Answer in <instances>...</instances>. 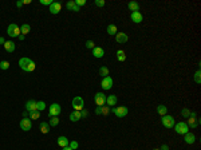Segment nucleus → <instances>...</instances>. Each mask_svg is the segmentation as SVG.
Masks as SVG:
<instances>
[{"label":"nucleus","mask_w":201,"mask_h":150,"mask_svg":"<svg viewBox=\"0 0 201 150\" xmlns=\"http://www.w3.org/2000/svg\"><path fill=\"white\" fill-rule=\"evenodd\" d=\"M19 67H20L22 70H24L26 72H32L35 70L36 64H35V62H32L30 58H22L20 61H19Z\"/></svg>","instance_id":"1"},{"label":"nucleus","mask_w":201,"mask_h":150,"mask_svg":"<svg viewBox=\"0 0 201 150\" xmlns=\"http://www.w3.org/2000/svg\"><path fill=\"white\" fill-rule=\"evenodd\" d=\"M174 130H176V133L180 134V136H185V134L189 131V126L187 125V122H177V123H174Z\"/></svg>","instance_id":"2"},{"label":"nucleus","mask_w":201,"mask_h":150,"mask_svg":"<svg viewBox=\"0 0 201 150\" xmlns=\"http://www.w3.org/2000/svg\"><path fill=\"white\" fill-rule=\"evenodd\" d=\"M7 34H8V36H11V38H18L19 35L22 34V32H20V27L16 26L15 23H11L8 26V28H7Z\"/></svg>","instance_id":"3"},{"label":"nucleus","mask_w":201,"mask_h":150,"mask_svg":"<svg viewBox=\"0 0 201 150\" xmlns=\"http://www.w3.org/2000/svg\"><path fill=\"white\" fill-rule=\"evenodd\" d=\"M187 125L189 126V129H196V127L200 125V119L197 118V115H196L195 111L190 112V115H189V118H188Z\"/></svg>","instance_id":"4"},{"label":"nucleus","mask_w":201,"mask_h":150,"mask_svg":"<svg viewBox=\"0 0 201 150\" xmlns=\"http://www.w3.org/2000/svg\"><path fill=\"white\" fill-rule=\"evenodd\" d=\"M113 112L115 114L118 118H123L129 114V109L126 106H118V107H113Z\"/></svg>","instance_id":"5"},{"label":"nucleus","mask_w":201,"mask_h":150,"mask_svg":"<svg viewBox=\"0 0 201 150\" xmlns=\"http://www.w3.org/2000/svg\"><path fill=\"white\" fill-rule=\"evenodd\" d=\"M161 122H162V125L165 127L172 129V127L174 126V123H176V119H174V117H172V115H162Z\"/></svg>","instance_id":"6"},{"label":"nucleus","mask_w":201,"mask_h":150,"mask_svg":"<svg viewBox=\"0 0 201 150\" xmlns=\"http://www.w3.org/2000/svg\"><path fill=\"white\" fill-rule=\"evenodd\" d=\"M62 109H61V105L59 103H53L51 106L48 107V117L51 118V117H58L59 114H61Z\"/></svg>","instance_id":"7"},{"label":"nucleus","mask_w":201,"mask_h":150,"mask_svg":"<svg viewBox=\"0 0 201 150\" xmlns=\"http://www.w3.org/2000/svg\"><path fill=\"white\" fill-rule=\"evenodd\" d=\"M73 107L76 111H82L83 107H85V101H83V98H82V97H75V98L73 99Z\"/></svg>","instance_id":"8"},{"label":"nucleus","mask_w":201,"mask_h":150,"mask_svg":"<svg viewBox=\"0 0 201 150\" xmlns=\"http://www.w3.org/2000/svg\"><path fill=\"white\" fill-rule=\"evenodd\" d=\"M106 98H107V95L105 92H97L94 97V102L97 106H103V105H106Z\"/></svg>","instance_id":"9"},{"label":"nucleus","mask_w":201,"mask_h":150,"mask_svg":"<svg viewBox=\"0 0 201 150\" xmlns=\"http://www.w3.org/2000/svg\"><path fill=\"white\" fill-rule=\"evenodd\" d=\"M101 87H102V90H105V91L110 90L111 87H113V79H111L110 76L102 78V82H101Z\"/></svg>","instance_id":"10"},{"label":"nucleus","mask_w":201,"mask_h":150,"mask_svg":"<svg viewBox=\"0 0 201 150\" xmlns=\"http://www.w3.org/2000/svg\"><path fill=\"white\" fill-rule=\"evenodd\" d=\"M19 125H20V129L23 130V131H28V130L32 129V122L30 118H23Z\"/></svg>","instance_id":"11"},{"label":"nucleus","mask_w":201,"mask_h":150,"mask_svg":"<svg viewBox=\"0 0 201 150\" xmlns=\"http://www.w3.org/2000/svg\"><path fill=\"white\" fill-rule=\"evenodd\" d=\"M130 19H131V22H133V23H135V24H140L141 22L143 20L142 14H141L140 11H138V12H131Z\"/></svg>","instance_id":"12"},{"label":"nucleus","mask_w":201,"mask_h":150,"mask_svg":"<svg viewBox=\"0 0 201 150\" xmlns=\"http://www.w3.org/2000/svg\"><path fill=\"white\" fill-rule=\"evenodd\" d=\"M95 112L98 114V115H109L110 109L107 107V105H103V106H98V107H97Z\"/></svg>","instance_id":"13"},{"label":"nucleus","mask_w":201,"mask_h":150,"mask_svg":"<svg viewBox=\"0 0 201 150\" xmlns=\"http://www.w3.org/2000/svg\"><path fill=\"white\" fill-rule=\"evenodd\" d=\"M61 9H62V4L58 3V1H54V3L50 6V12L53 15H58L59 12H61Z\"/></svg>","instance_id":"14"},{"label":"nucleus","mask_w":201,"mask_h":150,"mask_svg":"<svg viewBox=\"0 0 201 150\" xmlns=\"http://www.w3.org/2000/svg\"><path fill=\"white\" fill-rule=\"evenodd\" d=\"M128 39H129V36L125 34V32H118V34L115 35V40H117V43L123 44V43H126V42H128Z\"/></svg>","instance_id":"15"},{"label":"nucleus","mask_w":201,"mask_h":150,"mask_svg":"<svg viewBox=\"0 0 201 150\" xmlns=\"http://www.w3.org/2000/svg\"><path fill=\"white\" fill-rule=\"evenodd\" d=\"M103 55H105V51H103V48H101V47H94L93 48V56L94 58H103Z\"/></svg>","instance_id":"16"},{"label":"nucleus","mask_w":201,"mask_h":150,"mask_svg":"<svg viewBox=\"0 0 201 150\" xmlns=\"http://www.w3.org/2000/svg\"><path fill=\"white\" fill-rule=\"evenodd\" d=\"M26 110L27 111H36V101H34V99H30V101H27L26 103Z\"/></svg>","instance_id":"17"},{"label":"nucleus","mask_w":201,"mask_h":150,"mask_svg":"<svg viewBox=\"0 0 201 150\" xmlns=\"http://www.w3.org/2000/svg\"><path fill=\"white\" fill-rule=\"evenodd\" d=\"M184 139H185V142H187L188 145H192V144H195V142H196L195 134L190 133V131H188V133L185 134V136H184Z\"/></svg>","instance_id":"18"},{"label":"nucleus","mask_w":201,"mask_h":150,"mask_svg":"<svg viewBox=\"0 0 201 150\" xmlns=\"http://www.w3.org/2000/svg\"><path fill=\"white\" fill-rule=\"evenodd\" d=\"M117 102H118V98H117L115 95H109L107 98H106V105L110 107L117 106Z\"/></svg>","instance_id":"19"},{"label":"nucleus","mask_w":201,"mask_h":150,"mask_svg":"<svg viewBox=\"0 0 201 150\" xmlns=\"http://www.w3.org/2000/svg\"><path fill=\"white\" fill-rule=\"evenodd\" d=\"M56 142H58V145L62 147V149H63V147H67V146H68V144H70V141H68V139H67L66 137H63V136L58 137Z\"/></svg>","instance_id":"20"},{"label":"nucleus","mask_w":201,"mask_h":150,"mask_svg":"<svg viewBox=\"0 0 201 150\" xmlns=\"http://www.w3.org/2000/svg\"><path fill=\"white\" fill-rule=\"evenodd\" d=\"M81 118H82L81 111H76V110H74V111L70 114V121H71V122H78Z\"/></svg>","instance_id":"21"},{"label":"nucleus","mask_w":201,"mask_h":150,"mask_svg":"<svg viewBox=\"0 0 201 150\" xmlns=\"http://www.w3.org/2000/svg\"><path fill=\"white\" fill-rule=\"evenodd\" d=\"M4 48H6V51H7V52H14L16 47H15V43H14V42L7 40L6 43H4Z\"/></svg>","instance_id":"22"},{"label":"nucleus","mask_w":201,"mask_h":150,"mask_svg":"<svg viewBox=\"0 0 201 150\" xmlns=\"http://www.w3.org/2000/svg\"><path fill=\"white\" fill-rule=\"evenodd\" d=\"M39 127H40V133H42V134H47V133L50 131V125H48V122H44V121H43Z\"/></svg>","instance_id":"23"},{"label":"nucleus","mask_w":201,"mask_h":150,"mask_svg":"<svg viewBox=\"0 0 201 150\" xmlns=\"http://www.w3.org/2000/svg\"><path fill=\"white\" fill-rule=\"evenodd\" d=\"M128 7H129V9H130L131 12H138L140 11V4H138L137 1H130Z\"/></svg>","instance_id":"24"},{"label":"nucleus","mask_w":201,"mask_h":150,"mask_svg":"<svg viewBox=\"0 0 201 150\" xmlns=\"http://www.w3.org/2000/svg\"><path fill=\"white\" fill-rule=\"evenodd\" d=\"M107 34L109 35H117L118 34V28L115 24H109L107 26Z\"/></svg>","instance_id":"25"},{"label":"nucleus","mask_w":201,"mask_h":150,"mask_svg":"<svg viewBox=\"0 0 201 150\" xmlns=\"http://www.w3.org/2000/svg\"><path fill=\"white\" fill-rule=\"evenodd\" d=\"M117 59H118L120 62H125L126 61V54H125L123 50H118V51H117Z\"/></svg>","instance_id":"26"},{"label":"nucleus","mask_w":201,"mask_h":150,"mask_svg":"<svg viewBox=\"0 0 201 150\" xmlns=\"http://www.w3.org/2000/svg\"><path fill=\"white\" fill-rule=\"evenodd\" d=\"M30 30H31V26H30V24H22V27H20V32H22V35H24V36H26L27 34H28L30 32Z\"/></svg>","instance_id":"27"},{"label":"nucleus","mask_w":201,"mask_h":150,"mask_svg":"<svg viewBox=\"0 0 201 150\" xmlns=\"http://www.w3.org/2000/svg\"><path fill=\"white\" fill-rule=\"evenodd\" d=\"M157 112L160 114L161 117H162V115H166V112H168V107L164 106V105H160V106L157 107Z\"/></svg>","instance_id":"28"},{"label":"nucleus","mask_w":201,"mask_h":150,"mask_svg":"<svg viewBox=\"0 0 201 150\" xmlns=\"http://www.w3.org/2000/svg\"><path fill=\"white\" fill-rule=\"evenodd\" d=\"M99 75L102 76V78H106V76H109V69L106 66H102L101 69H99Z\"/></svg>","instance_id":"29"},{"label":"nucleus","mask_w":201,"mask_h":150,"mask_svg":"<svg viewBox=\"0 0 201 150\" xmlns=\"http://www.w3.org/2000/svg\"><path fill=\"white\" fill-rule=\"evenodd\" d=\"M48 125L50 126H58L59 125V118L58 117H51V118H50V122H48Z\"/></svg>","instance_id":"30"},{"label":"nucleus","mask_w":201,"mask_h":150,"mask_svg":"<svg viewBox=\"0 0 201 150\" xmlns=\"http://www.w3.org/2000/svg\"><path fill=\"white\" fill-rule=\"evenodd\" d=\"M28 115H30V118H32V119H38V118H40V111H30L28 112Z\"/></svg>","instance_id":"31"},{"label":"nucleus","mask_w":201,"mask_h":150,"mask_svg":"<svg viewBox=\"0 0 201 150\" xmlns=\"http://www.w3.org/2000/svg\"><path fill=\"white\" fill-rule=\"evenodd\" d=\"M36 110H38V111H43V110H46V103H44L43 101L36 102Z\"/></svg>","instance_id":"32"},{"label":"nucleus","mask_w":201,"mask_h":150,"mask_svg":"<svg viewBox=\"0 0 201 150\" xmlns=\"http://www.w3.org/2000/svg\"><path fill=\"white\" fill-rule=\"evenodd\" d=\"M193 78H195V82L197 84L201 83V72H200V70H197V71H196V74H195V76H193Z\"/></svg>","instance_id":"33"},{"label":"nucleus","mask_w":201,"mask_h":150,"mask_svg":"<svg viewBox=\"0 0 201 150\" xmlns=\"http://www.w3.org/2000/svg\"><path fill=\"white\" fill-rule=\"evenodd\" d=\"M0 69L1 70H8L9 69V62H7V61L0 62Z\"/></svg>","instance_id":"34"},{"label":"nucleus","mask_w":201,"mask_h":150,"mask_svg":"<svg viewBox=\"0 0 201 150\" xmlns=\"http://www.w3.org/2000/svg\"><path fill=\"white\" fill-rule=\"evenodd\" d=\"M74 7H75V1H74V0H70V1H67V4H66V8H67V9L73 11Z\"/></svg>","instance_id":"35"},{"label":"nucleus","mask_w":201,"mask_h":150,"mask_svg":"<svg viewBox=\"0 0 201 150\" xmlns=\"http://www.w3.org/2000/svg\"><path fill=\"white\" fill-rule=\"evenodd\" d=\"M78 146H79V144L76 141H71L70 144H68V147H71L73 150H76V149H78Z\"/></svg>","instance_id":"36"},{"label":"nucleus","mask_w":201,"mask_h":150,"mask_svg":"<svg viewBox=\"0 0 201 150\" xmlns=\"http://www.w3.org/2000/svg\"><path fill=\"white\" fill-rule=\"evenodd\" d=\"M94 4H95L97 7H105L106 1H105V0H95V1H94Z\"/></svg>","instance_id":"37"},{"label":"nucleus","mask_w":201,"mask_h":150,"mask_svg":"<svg viewBox=\"0 0 201 150\" xmlns=\"http://www.w3.org/2000/svg\"><path fill=\"white\" fill-rule=\"evenodd\" d=\"M181 114H182V117L184 118H189V115H190V111L188 109H182V111H181Z\"/></svg>","instance_id":"38"},{"label":"nucleus","mask_w":201,"mask_h":150,"mask_svg":"<svg viewBox=\"0 0 201 150\" xmlns=\"http://www.w3.org/2000/svg\"><path fill=\"white\" fill-rule=\"evenodd\" d=\"M86 47H87V48H91V50H93L94 47H95V44H94L93 40H87V42H86Z\"/></svg>","instance_id":"39"},{"label":"nucleus","mask_w":201,"mask_h":150,"mask_svg":"<svg viewBox=\"0 0 201 150\" xmlns=\"http://www.w3.org/2000/svg\"><path fill=\"white\" fill-rule=\"evenodd\" d=\"M53 3V0H40V4H43V6H51Z\"/></svg>","instance_id":"40"},{"label":"nucleus","mask_w":201,"mask_h":150,"mask_svg":"<svg viewBox=\"0 0 201 150\" xmlns=\"http://www.w3.org/2000/svg\"><path fill=\"white\" fill-rule=\"evenodd\" d=\"M74 1H75V4L78 7H82V6H85L86 4V0H74Z\"/></svg>","instance_id":"41"},{"label":"nucleus","mask_w":201,"mask_h":150,"mask_svg":"<svg viewBox=\"0 0 201 150\" xmlns=\"http://www.w3.org/2000/svg\"><path fill=\"white\" fill-rule=\"evenodd\" d=\"M81 114H82V118H87V117H89V111H87V110H85V109L81 111Z\"/></svg>","instance_id":"42"},{"label":"nucleus","mask_w":201,"mask_h":150,"mask_svg":"<svg viewBox=\"0 0 201 150\" xmlns=\"http://www.w3.org/2000/svg\"><path fill=\"white\" fill-rule=\"evenodd\" d=\"M160 150H169V146H168V145H162Z\"/></svg>","instance_id":"43"},{"label":"nucleus","mask_w":201,"mask_h":150,"mask_svg":"<svg viewBox=\"0 0 201 150\" xmlns=\"http://www.w3.org/2000/svg\"><path fill=\"white\" fill-rule=\"evenodd\" d=\"M4 43H6V40H4V38H3V36H0V44H3V46H4Z\"/></svg>","instance_id":"44"},{"label":"nucleus","mask_w":201,"mask_h":150,"mask_svg":"<svg viewBox=\"0 0 201 150\" xmlns=\"http://www.w3.org/2000/svg\"><path fill=\"white\" fill-rule=\"evenodd\" d=\"M22 6H23V1H18V3H16V7H18V8H20Z\"/></svg>","instance_id":"45"},{"label":"nucleus","mask_w":201,"mask_h":150,"mask_svg":"<svg viewBox=\"0 0 201 150\" xmlns=\"http://www.w3.org/2000/svg\"><path fill=\"white\" fill-rule=\"evenodd\" d=\"M73 11H74V12H79V7L76 6V4H75V7H74V9H73Z\"/></svg>","instance_id":"46"},{"label":"nucleus","mask_w":201,"mask_h":150,"mask_svg":"<svg viewBox=\"0 0 201 150\" xmlns=\"http://www.w3.org/2000/svg\"><path fill=\"white\" fill-rule=\"evenodd\" d=\"M18 38H19V40H24V38H26V36H24V35H22V34H20V35H19Z\"/></svg>","instance_id":"47"},{"label":"nucleus","mask_w":201,"mask_h":150,"mask_svg":"<svg viewBox=\"0 0 201 150\" xmlns=\"http://www.w3.org/2000/svg\"><path fill=\"white\" fill-rule=\"evenodd\" d=\"M23 115H24V118H26V117H27V115H28V111H27V110H26V111H24V112H23Z\"/></svg>","instance_id":"48"},{"label":"nucleus","mask_w":201,"mask_h":150,"mask_svg":"<svg viewBox=\"0 0 201 150\" xmlns=\"http://www.w3.org/2000/svg\"><path fill=\"white\" fill-rule=\"evenodd\" d=\"M30 3H31L30 0H24V1H23V4H30Z\"/></svg>","instance_id":"49"},{"label":"nucleus","mask_w":201,"mask_h":150,"mask_svg":"<svg viewBox=\"0 0 201 150\" xmlns=\"http://www.w3.org/2000/svg\"><path fill=\"white\" fill-rule=\"evenodd\" d=\"M62 150H73V149H71V147H68V146H67V147H63V149H62Z\"/></svg>","instance_id":"50"},{"label":"nucleus","mask_w":201,"mask_h":150,"mask_svg":"<svg viewBox=\"0 0 201 150\" xmlns=\"http://www.w3.org/2000/svg\"><path fill=\"white\" fill-rule=\"evenodd\" d=\"M153 150H160V147H156V149H153Z\"/></svg>","instance_id":"51"}]
</instances>
